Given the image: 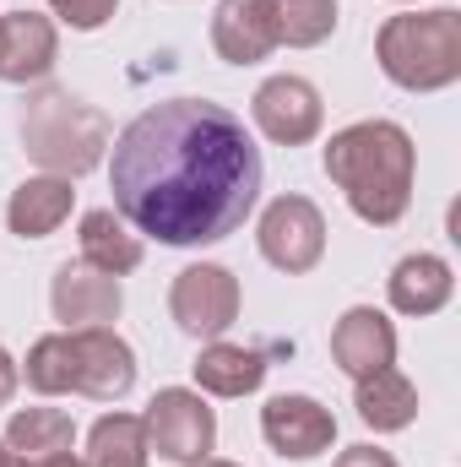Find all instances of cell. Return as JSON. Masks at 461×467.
Listing matches in <instances>:
<instances>
[{
	"mask_svg": "<svg viewBox=\"0 0 461 467\" xmlns=\"http://www.w3.org/2000/svg\"><path fill=\"white\" fill-rule=\"evenodd\" d=\"M396 5H413V0H396Z\"/></svg>",
	"mask_w": 461,
	"mask_h": 467,
	"instance_id": "30",
	"label": "cell"
},
{
	"mask_svg": "<svg viewBox=\"0 0 461 467\" xmlns=\"http://www.w3.org/2000/svg\"><path fill=\"white\" fill-rule=\"evenodd\" d=\"M385 294H391V310H396V316H435V310L451 305V294H456V272H451L446 255L418 250V255H402V261L391 266Z\"/></svg>",
	"mask_w": 461,
	"mask_h": 467,
	"instance_id": "15",
	"label": "cell"
},
{
	"mask_svg": "<svg viewBox=\"0 0 461 467\" xmlns=\"http://www.w3.org/2000/svg\"><path fill=\"white\" fill-rule=\"evenodd\" d=\"M250 119H255V130H261L266 141H277V147H304V141L321 136V125H326V104H321L315 82L282 71V77H266V82L255 88V99H250Z\"/></svg>",
	"mask_w": 461,
	"mask_h": 467,
	"instance_id": "9",
	"label": "cell"
},
{
	"mask_svg": "<svg viewBox=\"0 0 461 467\" xmlns=\"http://www.w3.org/2000/svg\"><path fill=\"white\" fill-rule=\"evenodd\" d=\"M326 174L347 196L353 218L369 229H391L413 207L418 147L396 119H358L326 141Z\"/></svg>",
	"mask_w": 461,
	"mask_h": 467,
	"instance_id": "2",
	"label": "cell"
},
{
	"mask_svg": "<svg viewBox=\"0 0 461 467\" xmlns=\"http://www.w3.org/2000/svg\"><path fill=\"white\" fill-rule=\"evenodd\" d=\"M49 310H55V321H60L66 332L109 327V321H119V310H125L119 277L87 266V261L77 255V261H66V266L55 272V283H49Z\"/></svg>",
	"mask_w": 461,
	"mask_h": 467,
	"instance_id": "10",
	"label": "cell"
},
{
	"mask_svg": "<svg viewBox=\"0 0 461 467\" xmlns=\"http://www.w3.org/2000/svg\"><path fill=\"white\" fill-rule=\"evenodd\" d=\"M87 467H147V430H141V413H104L93 430H87Z\"/></svg>",
	"mask_w": 461,
	"mask_h": 467,
	"instance_id": "21",
	"label": "cell"
},
{
	"mask_svg": "<svg viewBox=\"0 0 461 467\" xmlns=\"http://www.w3.org/2000/svg\"><path fill=\"white\" fill-rule=\"evenodd\" d=\"M169 316L185 337H201V343H218L239 321V277L218 261H196L174 277L169 288Z\"/></svg>",
	"mask_w": 461,
	"mask_h": 467,
	"instance_id": "6",
	"label": "cell"
},
{
	"mask_svg": "<svg viewBox=\"0 0 461 467\" xmlns=\"http://www.w3.org/2000/svg\"><path fill=\"white\" fill-rule=\"evenodd\" d=\"M332 358L353 380L396 364V327H391V316L374 310V305H353L343 321L332 327Z\"/></svg>",
	"mask_w": 461,
	"mask_h": 467,
	"instance_id": "13",
	"label": "cell"
},
{
	"mask_svg": "<svg viewBox=\"0 0 461 467\" xmlns=\"http://www.w3.org/2000/svg\"><path fill=\"white\" fill-rule=\"evenodd\" d=\"M196 467H239V462H218V457H207V462H196Z\"/></svg>",
	"mask_w": 461,
	"mask_h": 467,
	"instance_id": "29",
	"label": "cell"
},
{
	"mask_svg": "<svg viewBox=\"0 0 461 467\" xmlns=\"http://www.w3.org/2000/svg\"><path fill=\"white\" fill-rule=\"evenodd\" d=\"M55 60H60V33L49 16H38V11L0 16V82L33 88L55 71Z\"/></svg>",
	"mask_w": 461,
	"mask_h": 467,
	"instance_id": "12",
	"label": "cell"
},
{
	"mask_svg": "<svg viewBox=\"0 0 461 467\" xmlns=\"http://www.w3.org/2000/svg\"><path fill=\"white\" fill-rule=\"evenodd\" d=\"M212 49L229 66H261L277 49V22L266 0H218L212 11Z\"/></svg>",
	"mask_w": 461,
	"mask_h": 467,
	"instance_id": "14",
	"label": "cell"
},
{
	"mask_svg": "<svg viewBox=\"0 0 461 467\" xmlns=\"http://www.w3.org/2000/svg\"><path fill=\"white\" fill-rule=\"evenodd\" d=\"M115 213L136 234L190 250L244 229L261 202V147L244 119L207 99H163L109 141Z\"/></svg>",
	"mask_w": 461,
	"mask_h": 467,
	"instance_id": "1",
	"label": "cell"
},
{
	"mask_svg": "<svg viewBox=\"0 0 461 467\" xmlns=\"http://www.w3.org/2000/svg\"><path fill=\"white\" fill-rule=\"evenodd\" d=\"M33 467H87V462H77L71 451H60V457H44V462H33Z\"/></svg>",
	"mask_w": 461,
	"mask_h": 467,
	"instance_id": "27",
	"label": "cell"
},
{
	"mask_svg": "<svg viewBox=\"0 0 461 467\" xmlns=\"http://www.w3.org/2000/svg\"><path fill=\"white\" fill-rule=\"evenodd\" d=\"M16 125H22L27 158L44 174H60V180H77V174L98 169L104 152H109V141H115L109 115L93 109V104H82L66 88H33Z\"/></svg>",
	"mask_w": 461,
	"mask_h": 467,
	"instance_id": "3",
	"label": "cell"
},
{
	"mask_svg": "<svg viewBox=\"0 0 461 467\" xmlns=\"http://www.w3.org/2000/svg\"><path fill=\"white\" fill-rule=\"evenodd\" d=\"M77 239H82V261L98 266V272H109V277H125V272L141 266V234L130 229L115 207L82 213V234Z\"/></svg>",
	"mask_w": 461,
	"mask_h": 467,
	"instance_id": "18",
	"label": "cell"
},
{
	"mask_svg": "<svg viewBox=\"0 0 461 467\" xmlns=\"http://www.w3.org/2000/svg\"><path fill=\"white\" fill-rule=\"evenodd\" d=\"M255 244L277 272L304 277L326 255V218L310 196H277V202H266V213L255 223Z\"/></svg>",
	"mask_w": 461,
	"mask_h": 467,
	"instance_id": "7",
	"label": "cell"
},
{
	"mask_svg": "<svg viewBox=\"0 0 461 467\" xmlns=\"http://www.w3.org/2000/svg\"><path fill=\"white\" fill-rule=\"evenodd\" d=\"M49 11H55L66 27H77V33H98V27L119 11V0H49Z\"/></svg>",
	"mask_w": 461,
	"mask_h": 467,
	"instance_id": "24",
	"label": "cell"
},
{
	"mask_svg": "<svg viewBox=\"0 0 461 467\" xmlns=\"http://www.w3.org/2000/svg\"><path fill=\"white\" fill-rule=\"evenodd\" d=\"M0 467H33V462H22V457H16V451H11V446L0 441Z\"/></svg>",
	"mask_w": 461,
	"mask_h": 467,
	"instance_id": "28",
	"label": "cell"
},
{
	"mask_svg": "<svg viewBox=\"0 0 461 467\" xmlns=\"http://www.w3.org/2000/svg\"><path fill=\"white\" fill-rule=\"evenodd\" d=\"M380 71L407 93H440L461 82V11H402L374 33Z\"/></svg>",
	"mask_w": 461,
	"mask_h": 467,
	"instance_id": "4",
	"label": "cell"
},
{
	"mask_svg": "<svg viewBox=\"0 0 461 467\" xmlns=\"http://www.w3.org/2000/svg\"><path fill=\"white\" fill-rule=\"evenodd\" d=\"M5 446L22 462H44V457H60L77 446V424L66 408H16L5 424Z\"/></svg>",
	"mask_w": 461,
	"mask_h": 467,
	"instance_id": "20",
	"label": "cell"
},
{
	"mask_svg": "<svg viewBox=\"0 0 461 467\" xmlns=\"http://www.w3.org/2000/svg\"><path fill=\"white\" fill-rule=\"evenodd\" d=\"M266 380V353L239 343H207L196 358V386L212 397H250Z\"/></svg>",
	"mask_w": 461,
	"mask_h": 467,
	"instance_id": "19",
	"label": "cell"
},
{
	"mask_svg": "<svg viewBox=\"0 0 461 467\" xmlns=\"http://www.w3.org/2000/svg\"><path fill=\"white\" fill-rule=\"evenodd\" d=\"M16 380H22V369H16V358H11V353L0 348V408H5L11 397H16Z\"/></svg>",
	"mask_w": 461,
	"mask_h": 467,
	"instance_id": "26",
	"label": "cell"
},
{
	"mask_svg": "<svg viewBox=\"0 0 461 467\" xmlns=\"http://www.w3.org/2000/svg\"><path fill=\"white\" fill-rule=\"evenodd\" d=\"M141 430H147V451H158L163 462H174V467L207 462L212 446H218V413L190 386H163L147 402Z\"/></svg>",
	"mask_w": 461,
	"mask_h": 467,
	"instance_id": "5",
	"label": "cell"
},
{
	"mask_svg": "<svg viewBox=\"0 0 461 467\" xmlns=\"http://www.w3.org/2000/svg\"><path fill=\"white\" fill-rule=\"evenodd\" d=\"M77 343V391L93 397V402H119L130 397L136 386V353L130 343L109 332V327H87V332H71Z\"/></svg>",
	"mask_w": 461,
	"mask_h": 467,
	"instance_id": "11",
	"label": "cell"
},
{
	"mask_svg": "<svg viewBox=\"0 0 461 467\" xmlns=\"http://www.w3.org/2000/svg\"><path fill=\"white\" fill-rule=\"evenodd\" d=\"M71 207H77L71 180H60V174H33V180H22V185L11 191L5 223H11L16 239H49V234L71 218Z\"/></svg>",
	"mask_w": 461,
	"mask_h": 467,
	"instance_id": "16",
	"label": "cell"
},
{
	"mask_svg": "<svg viewBox=\"0 0 461 467\" xmlns=\"http://www.w3.org/2000/svg\"><path fill=\"white\" fill-rule=\"evenodd\" d=\"M16 369H22V380H27L38 397H66V391H77V343H71V332L38 337Z\"/></svg>",
	"mask_w": 461,
	"mask_h": 467,
	"instance_id": "22",
	"label": "cell"
},
{
	"mask_svg": "<svg viewBox=\"0 0 461 467\" xmlns=\"http://www.w3.org/2000/svg\"><path fill=\"white\" fill-rule=\"evenodd\" d=\"M261 441L282 462H315L337 446V413L304 391H282L261 408Z\"/></svg>",
	"mask_w": 461,
	"mask_h": 467,
	"instance_id": "8",
	"label": "cell"
},
{
	"mask_svg": "<svg viewBox=\"0 0 461 467\" xmlns=\"http://www.w3.org/2000/svg\"><path fill=\"white\" fill-rule=\"evenodd\" d=\"M277 22V44L288 49H315L337 33V0H266Z\"/></svg>",
	"mask_w": 461,
	"mask_h": 467,
	"instance_id": "23",
	"label": "cell"
},
{
	"mask_svg": "<svg viewBox=\"0 0 461 467\" xmlns=\"http://www.w3.org/2000/svg\"><path fill=\"white\" fill-rule=\"evenodd\" d=\"M332 467H402V462L391 451H380V446H347V451H337Z\"/></svg>",
	"mask_w": 461,
	"mask_h": 467,
	"instance_id": "25",
	"label": "cell"
},
{
	"mask_svg": "<svg viewBox=\"0 0 461 467\" xmlns=\"http://www.w3.org/2000/svg\"><path fill=\"white\" fill-rule=\"evenodd\" d=\"M353 408L374 435H396V430H407L418 419V386L396 364H385V369L353 380Z\"/></svg>",
	"mask_w": 461,
	"mask_h": 467,
	"instance_id": "17",
	"label": "cell"
}]
</instances>
